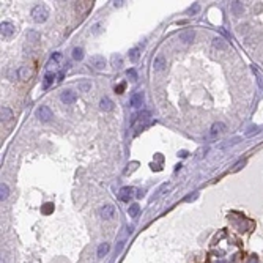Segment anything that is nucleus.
I'll return each mask as SVG.
<instances>
[{
  "instance_id": "obj_1",
  "label": "nucleus",
  "mask_w": 263,
  "mask_h": 263,
  "mask_svg": "<svg viewBox=\"0 0 263 263\" xmlns=\"http://www.w3.org/2000/svg\"><path fill=\"white\" fill-rule=\"evenodd\" d=\"M32 17L35 22H38V24H41V22H46L49 17V11L46 8L44 5H36L35 8L32 10Z\"/></svg>"
},
{
  "instance_id": "obj_2",
  "label": "nucleus",
  "mask_w": 263,
  "mask_h": 263,
  "mask_svg": "<svg viewBox=\"0 0 263 263\" xmlns=\"http://www.w3.org/2000/svg\"><path fill=\"white\" fill-rule=\"evenodd\" d=\"M88 65L96 71H103L106 68V59L103 55H91L90 60H88Z\"/></svg>"
},
{
  "instance_id": "obj_3",
  "label": "nucleus",
  "mask_w": 263,
  "mask_h": 263,
  "mask_svg": "<svg viewBox=\"0 0 263 263\" xmlns=\"http://www.w3.org/2000/svg\"><path fill=\"white\" fill-rule=\"evenodd\" d=\"M99 214H101L103 219H106V221H110V219L115 218V206L110 203L107 205H103L101 210H99Z\"/></svg>"
},
{
  "instance_id": "obj_4",
  "label": "nucleus",
  "mask_w": 263,
  "mask_h": 263,
  "mask_svg": "<svg viewBox=\"0 0 263 263\" xmlns=\"http://www.w3.org/2000/svg\"><path fill=\"white\" fill-rule=\"evenodd\" d=\"M36 115H38V118H40L43 123H47V121H51V120H52V117H54L52 110L49 109L47 106H41L40 109H38Z\"/></svg>"
},
{
  "instance_id": "obj_5",
  "label": "nucleus",
  "mask_w": 263,
  "mask_h": 263,
  "mask_svg": "<svg viewBox=\"0 0 263 263\" xmlns=\"http://www.w3.org/2000/svg\"><path fill=\"white\" fill-rule=\"evenodd\" d=\"M60 99L63 104H74L77 101V95H76V91H73V90H65V91H61Z\"/></svg>"
},
{
  "instance_id": "obj_6",
  "label": "nucleus",
  "mask_w": 263,
  "mask_h": 263,
  "mask_svg": "<svg viewBox=\"0 0 263 263\" xmlns=\"http://www.w3.org/2000/svg\"><path fill=\"white\" fill-rule=\"evenodd\" d=\"M165 66H167V60H165V57L162 55V54H159V55L154 59V61H153L154 71H164Z\"/></svg>"
},
{
  "instance_id": "obj_7",
  "label": "nucleus",
  "mask_w": 263,
  "mask_h": 263,
  "mask_svg": "<svg viewBox=\"0 0 263 263\" xmlns=\"http://www.w3.org/2000/svg\"><path fill=\"white\" fill-rule=\"evenodd\" d=\"M144 93L142 91H137V93H134L133 96L129 98V106L131 107H139V106H142V103H144Z\"/></svg>"
},
{
  "instance_id": "obj_8",
  "label": "nucleus",
  "mask_w": 263,
  "mask_h": 263,
  "mask_svg": "<svg viewBox=\"0 0 263 263\" xmlns=\"http://www.w3.org/2000/svg\"><path fill=\"white\" fill-rule=\"evenodd\" d=\"M195 38V32L194 30H184V32L180 33V41H183L184 44H189V43H192Z\"/></svg>"
},
{
  "instance_id": "obj_9",
  "label": "nucleus",
  "mask_w": 263,
  "mask_h": 263,
  "mask_svg": "<svg viewBox=\"0 0 263 263\" xmlns=\"http://www.w3.org/2000/svg\"><path fill=\"white\" fill-rule=\"evenodd\" d=\"M0 29H2V36H5V38L11 36V35L14 33V25L11 24V22H2Z\"/></svg>"
},
{
  "instance_id": "obj_10",
  "label": "nucleus",
  "mask_w": 263,
  "mask_h": 263,
  "mask_svg": "<svg viewBox=\"0 0 263 263\" xmlns=\"http://www.w3.org/2000/svg\"><path fill=\"white\" fill-rule=\"evenodd\" d=\"M99 109L104 110V112H110L112 109H114V103H112V99L107 98V96L101 98V101H99Z\"/></svg>"
},
{
  "instance_id": "obj_11",
  "label": "nucleus",
  "mask_w": 263,
  "mask_h": 263,
  "mask_svg": "<svg viewBox=\"0 0 263 263\" xmlns=\"http://www.w3.org/2000/svg\"><path fill=\"white\" fill-rule=\"evenodd\" d=\"M134 195V189L133 188H123L118 194V199L123 200V202H129V199Z\"/></svg>"
},
{
  "instance_id": "obj_12",
  "label": "nucleus",
  "mask_w": 263,
  "mask_h": 263,
  "mask_svg": "<svg viewBox=\"0 0 263 263\" xmlns=\"http://www.w3.org/2000/svg\"><path fill=\"white\" fill-rule=\"evenodd\" d=\"M224 131H225V125H224L222 121H218V123H214V125L211 126V129H210V136H211V137H214V136H218V134L224 133Z\"/></svg>"
},
{
  "instance_id": "obj_13",
  "label": "nucleus",
  "mask_w": 263,
  "mask_h": 263,
  "mask_svg": "<svg viewBox=\"0 0 263 263\" xmlns=\"http://www.w3.org/2000/svg\"><path fill=\"white\" fill-rule=\"evenodd\" d=\"M54 79H55V74H54V73H51V71L46 73V74H44V79H43V88H44V90H47V88L54 84Z\"/></svg>"
},
{
  "instance_id": "obj_14",
  "label": "nucleus",
  "mask_w": 263,
  "mask_h": 263,
  "mask_svg": "<svg viewBox=\"0 0 263 263\" xmlns=\"http://www.w3.org/2000/svg\"><path fill=\"white\" fill-rule=\"evenodd\" d=\"M19 79L21 80H27L30 76H32V69H30L29 66H22V68H19Z\"/></svg>"
},
{
  "instance_id": "obj_15",
  "label": "nucleus",
  "mask_w": 263,
  "mask_h": 263,
  "mask_svg": "<svg viewBox=\"0 0 263 263\" xmlns=\"http://www.w3.org/2000/svg\"><path fill=\"white\" fill-rule=\"evenodd\" d=\"M109 249H110L109 243H101V244L98 246V252H96V255H98L99 258H103L104 255H107V252H109Z\"/></svg>"
},
{
  "instance_id": "obj_16",
  "label": "nucleus",
  "mask_w": 263,
  "mask_h": 263,
  "mask_svg": "<svg viewBox=\"0 0 263 263\" xmlns=\"http://www.w3.org/2000/svg\"><path fill=\"white\" fill-rule=\"evenodd\" d=\"M77 87H79V91H84V93H87V91L91 90V82L87 79H82L79 84H77Z\"/></svg>"
},
{
  "instance_id": "obj_17",
  "label": "nucleus",
  "mask_w": 263,
  "mask_h": 263,
  "mask_svg": "<svg viewBox=\"0 0 263 263\" xmlns=\"http://www.w3.org/2000/svg\"><path fill=\"white\" fill-rule=\"evenodd\" d=\"M139 213H140V206H139L137 203L129 205V208H128V214H129V218H137Z\"/></svg>"
},
{
  "instance_id": "obj_18",
  "label": "nucleus",
  "mask_w": 263,
  "mask_h": 263,
  "mask_svg": "<svg viewBox=\"0 0 263 263\" xmlns=\"http://www.w3.org/2000/svg\"><path fill=\"white\" fill-rule=\"evenodd\" d=\"M13 118V110L8 107H2V121H10Z\"/></svg>"
},
{
  "instance_id": "obj_19",
  "label": "nucleus",
  "mask_w": 263,
  "mask_h": 263,
  "mask_svg": "<svg viewBox=\"0 0 263 263\" xmlns=\"http://www.w3.org/2000/svg\"><path fill=\"white\" fill-rule=\"evenodd\" d=\"M73 59H74V60H82L84 59L82 47H74V49H73Z\"/></svg>"
},
{
  "instance_id": "obj_20",
  "label": "nucleus",
  "mask_w": 263,
  "mask_h": 263,
  "mask_svg": "<svg viewBox=\"0 0 263 263\" xmlns=\"http://www.w3.org/2000/svg\"><path fill=\"white\" fill-rule=\"evenodd\" d=\"M8 194H10V191H8V186H6L5 183H2V186H0V200H5L6 197H8Z\"/></svg>"
},
{
  "instance_id": "obj_21",
  "label": "nucleus",
  "mask_w": 263,
  "mask_h": 263,
  "mask_svg": "<svg viewBox=\"0 0 263 263\" xmlns=\"http://www.w3.org/2000/svg\"><path fill=\"white\" fill-rule=\"evenodd\" d=\"M139 55H140V47H134V49L129 51V60L136 61L139 59Z\"/></svg>"
},
{
  "instance_id": "obj_22",
  "label": "nucleus",
  "mask_w": 263,
  "mask_h": 263,
  "mask_svg": "<svg viewBox=\"0 0 263 263\" xmlns=\"http://www.w3.org/2000/svg\"><path fill=\"white\" fill-rule=\"evenodd\" d=\"M213 46L218 47V49H225L227 43H224V40H221V38H214V40H213Z\"/></svg>"
},
{
  "instance_id": "obj_23",
  "label": "nucleus",
  "mask_w": 263,
  "mask_h": 263,
  "mask_svg": "<svg viewBox=\"0 0 263 263\" xmlns=\"http://www.w3.org/2000/svg\"><path fill=\"white\" fill-rule=\"evenodd\" d=\"M44 214H49V213H52L54 211V203H46L44 206H43V210H41Z\"/></svg>"
},
{
  "instance_id": "obj_24",
  "label": "nucleus",
  "mask_w": 263,
  "mask_h": 263,
  "mask_svg": "<svg viewBox=\"0 0 263 263\" xmlns=\"http://www.w3.org/2000/svg\"><path fill=\"white\" fill-rule=\"evenodd\" d=\"M112 63H114L115 68H120V66H121V57H120V55H114V57H112Z\"/></svg>"
},
{
  "instance_id": "obj_25",
  "label": "nucleus",
  "mask_w": 263,
  "mask_h": 263,
  "mask_svg": "<svg viewBox=\"0 0 263 263\" xmlns=\"http://www.w3.org/2000/svg\"><path fill=\"white\" fill-rule=\"evenodd\" d=\"M125 88H126V84L125 82H121V84H118V85H115V93H118V95H121L123 91H125Z\"/></svg>"
},
{
  "instance_id": "obj_26",
  "label": "nucleus",
  "mask_w": 263,
  "mask_h": 263,
  "mask_svg": "<svg viewBox=\"0 0 263 263\" xmlns=\"http://www.w3.org/2000/svg\"><path fill=\"white\" fill-rule=\"evenodd\" d=\"M126 74H128V77H131L133 80H136V79H137V71H136L134 68H129V69L126 71Z\"/></svg>"
},
{
  "instance_id": "obj_27",
  "label": "nucleus",
  "mask_w": 263,
  "mask_h": 263,
  "mask_svg": "<svg viewBox=\"0 0 263 263\" xmlns=\"http://www.w3.org/2000/svg\"><path fill=\"white\" fill-rule=\"evenodd\" d=\"M101 27L103 25L99 24V22H98V24H95L93 27H91V33H93V35H99V33H101Z\"/></svg>"
},
{
  "instance_id": "obj_28",
  "label": "nucleus",
  "mask_w": 263,
  "mask_h": 263,
  "mask_svg": "<svg viewBox=\"0 0 263 263\" xmlns=\"http://www.w3.org/2000/svg\"><path fill=\"white\" fill-rule=\"evenodd\" d=\"M38 38H40V36H38V33H35V32H30L29 35H27V40H29V41L33 40V43H36Z\"/></svg>"
},
{
  "instance_id": "obj_29",
  "label": "nucleus",
  "mask_w": 263,
  "mask_h": 263,
  "mask_svg": "<svg viewBox=\"0 0 263 263\" xmlns=\"http://www.w3.org/2000/svg\"><path fill=\"white\" fill-rule=\"evenodd\" d=\"M233 10H235V13H239V11H243L241 3H239V2H233Z\"/></svg>"
},
{
  "instance_id": "obj_30",
  "label": "nucleus",
  "mask_w": 263,
  "mask_h": 263,
  "mask_svg": "<svg viewBox=\"0 0 263 263\" xmlns=\"http://www.w3.org/2000/svg\"><path fill=\"white\" fill-rule=\"evenodd\" d=\"M189 11H191V13H197V11H199V5L191 6V8H189Z\"/></svg>"
},
{
  "instance_id": "obj_31",
  "label": "nucleus",
  "mask_w": 263,
  "mask_h": 263,
  "mask_svg": "<svg viewBox=\"0 0 263 263\" xmlns=\"http://www.w3.org/2000/svg\"><path fill=\"white\" fill-rule=\"evenodd\" d=\"M60 57H61L60 54H59V52H55V54L52 55V60H55V61H57V60H60Z\"/></svg>"
},
{
  "instance_id": "obj_32",
  "label": "nucleus",
  "mask_w": 263,
  "mask_h": 263,
  "mask_svg": "<svg viewBox=\"0 0 263 263\" xmlns=\"http://www.w3.org/2000/svg\"><path fill=\"white\" fill-rule=\"evenodd\" d=\"M63 77H65V73H60V74H59V80H63Z\"/></svg>"
},
{
  "instance_id": "obj_33",
  "label": "nucleus",
  "mask_w": 263,
  "mask_h": 263,
  "mask_svg": "<svg viewBox=\"0 0 263 263\" xmlns=\"http://www.w3.org/2000/svg\"><path fill=\"white\" fill-rule=\"evenodd\" d=\"M121 3H123V2H114V5H115V6H121Z\"/></svg>"
}]
</instances>
